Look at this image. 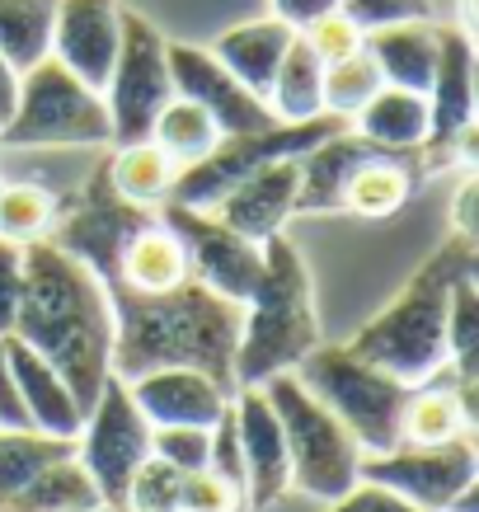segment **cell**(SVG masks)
I'll use <instances>...</instances> for the list:
<instances>
[{
	"mask_svg": "<svg viewBox=\"0 0 479 512\" xmlns=\"http://www.w3.org/2000/svg\"><path fill=\"white\" fill-rule=\"evenodd\" d=\"M207 470L221 475L226 484H235L245 494V451H240V433H235V414L226 404V414L212 423V447H207Z\"/></svg>",
	"mask_w": 479,
	"mask_h": 512,
	"instance_id": "f35d334b",
	"label": "cell"
},
{
	"mask_svg": "<svg viewBox=\"0 0 479 512\" xmlns=\"http://www.w3.org/2000/svg\"><path fill=\"white\" fill-rule=\"evenodd\" d=\"M146 456H151V423L137 409L123 376H109L76 437V461L94 480L104 508H123L127 484H132V475H137Z\"/></svg>",
	"mask_w": 479,
	"mask_h": 512,
	"instance_id": "30bf717a",
	"label": "cell"
},
{
	"mask_svg": "<svg viewBox=\"0 0 479 512\" xmlns=\"http://www.w3.org/2000/svg\"><path fill=\"white\" fill-rule=\"evenodd\" d=\"M179 494H184V470H174L160 456H146L127 484V512H179Z\"/></svg>",
	"mask_w": 479,
	"mask_h": 512,
	"instance_id": "836d02e7",
	"label": "cell"
},
{
	"mask_svg": "<svg viewBox=\"0 0 479 512\" xmlns=\"http://www.w3.org/2000/svg\"><path fill=\"white\" fill-rule=\"evenodd\" d=\"M301 33V43L320 57L325 66H334V62H343V57H353L357 47H362V29H357L348 15H320V19H310L306 29H296Z\"/></svg>",
	"mask_w": 479,
	"mask_h": 512,
	"instance_id": "d590c367",
	"label": "cell"
},
{
	"mask_svg": "<svg viewBox=\"0 0 479 512\" xmlns=\"http://www.w3.org/2000/svg\"><path fill=\"white\" fill-rule=\"evenodd\" d=\"M475 198H479V179L475 174H465L461 193H456V235H465V240H475Z\"/></svg>",
	"mask_w": 479,
	"mask_h": 512,
	"instance_id": "ee69618b",
	"label": "cell"
},
{
	"mask_svg": "<svg viewBox=\"0 0 479 512\" xmlns=\"http://www.w3.org/2000/svg\"><path fill=\"white\" fill-rule=\"evenodd\" d=\"M5 362H10V381H15V395L24 404V414L38 433L52 437H80L85 428V409L76 404L71 386L62 381V372L38 357L29 343H19L15 334H5Z\"/></svg>",
	"mask_w": 479,
	"mask_h": 512,
	"instance_id": "d6986e66",
	"label": "cell"
},
{
	"mask_svg": "<svg viewBox=\"0 0 479 512\" xmlns=\"http://www.w3.org/2000/svg\"><path fill=\"white\" fill-rule=\"evenodd\" d=\"M292 376L353 433L362 456H381V451L400 447L409 386H400L395 376L362 362L343 343H315L292 367Z\"/></svg>",
	"mask_w": 479,
	"mask_h": 512,
	"instance_id": "5b68a950",
	"label": "cell"
},
{
	"mask_svg": "<svg viewBox=\"0 0 479 512\" xmlns=\"http://www.w3.org/2000/svg\"><path fill=\"white\" fill-rule=\"evenodd\" d=\"M259 390L268 395V404H273V414L282 423L296 489L320 498V503H334V498L348 494L357 484V466H362V447L353 442V433L292 372L268 376Z\"/></svg>",
	"mask_w": 479,
	"mask_h": 512,
	"instance_id": "8992f818",
	"label": "cell"
},
{
	"mask_svg": "<svg viewBox=\"0 0 479 512\" xmlns=\"http://www.w3.org/2000/svg\"><path fill=\"white\" fill-rule=\"evenodd\" d=\"M165 62H170V80L179 99H193L198 109L212 113V123L221 127V137H245V132H263L273 127V109L268 99L245 90L226 66L193 43H165Z\"/></svg>",
	"mask_w": 479,
	"mask_h": 512,
	"instance_id": "4fadbf2b",
	"label": "cell"
},
{
	"mask_svg": "<svg viewBox=\"0 0 479 512\" xmlns=\"http://www.w3.org/2000/svg\"><path fill=\"white\" fill-rule=\"evenodd\" d=\"M353 132L381 151H423L428 146V94L381 85L353 118Z\"/></svg>",
	"mask_w": 479,
	"mask_h": 512,
	"instance_id": "603a6c76",
	"label": "cell"
},
{
	"mask_svg": "<svg viewBox=\"0 0 479 512\" xmlns=\"http://www.w3.org/2000/svg\"><path fill=\"white\" fill-rule=\"evenodd\" d=\"M123 43V5L118 0H57L52 24V62L104 94Z\"/></svg>",
	"mask_w": 479,
	"mask_h": 512,
	"instance_id": "9a60e30c",
	"label": "cell"
},
{
	"mask_svg": "<svg viewBox=\"0 0 479 512\" xmlns=\"http://www.w3.org/2000/svg\"><path fill=\"white\" fill-rule=\"evenodd\" d=\"M329 512H423V508H414L409 498L390 494V489H381V484L357 480L348 494L329 503Z\"/></svg>",
	"mask_w": 479,
	"mask_h": 512,
	"instance_id": "60d3db41",
	"label": "cell"
},
{
	"mask_svg": "<svg viewBox=\"0 0 479 512\" xmlns=\"http://www.w3.org/2000/svg\"><path fill=\"white\" fill-rule=\"evenodd\" d=\"M381 85H386V80H381L376 62L367 57V47H357L353 57H343V62L325 66V113H334V118H348V123H353L357 113H362V104H367Z\"/></svg>",
	"mask_w": 479,
	"mask_h": 512,
	"instance_id": "1f68e13d",
	"label": "cell"
},
{
	"mask_svg": "<svg viewBox=\"0 0 479 512\" xmlns=\"http://www.w3.org/2000/svg\"><path fill=\"white\" fill-rule=\"evenodd\" d=\"M348 118H334V113H320V118H306V123H273L263 132H245V137H221L217 151L198 165L174 174V188L165 202H179V207H198V212H212L226 193H231L240 179L259 174L263 165H278V160H296L306 156L310 146L348 132Z\"/></svg>",
	"mask_w": 479,
	"mask_h": 512,
	"instance_id": "ba28073f",
	"label": "cell"
},
{
	"mask_svg": "<svg viewBox=\"0 0 479 512\" xmlns=\"http://www.w3.org/2000/svg\"><path fill=\"white\" fill-rule=\"evenodd\" d=\"M94 508H104V498H99V489H94V480L85 475L76 456L47 466L15 498L0 503V512H94Z\"/></svg>",
	"mask_w": 479,
	"mask_h": 512,
	"instance_id": "4316f807",
	"label": "cell"
},
{
	"mask_svg": "<svg viewBox=\"0 0 479 512\" xmlns=\"http://www.w3.org/2000/svg\"><path fill=\"white\" fill-rule=\"evenodd\" d=\"M127 390L151 428H212L231 404V395L198 367H155L127 381Z\"/></svg>",
	"mask_w": 479,
	"mask_h": 512,
	"instance_id": "e0dca14e",
	"label": "cell"
},
{
	"mask_svg": "<svg viewBox=\"0 0 479 512\" xmlns=\"http://www.w3.org/2000/svg\"><path fill=\"white\" fill-rule=\"evenodd\" d=\"M62 217L57 193L43 184H0V240L10 245H33L47 240V231Z\"/></svg>",
	"mask_w": 479,
	"mask_h": 512,
	"instance_id": "4dcf8cb0",
	"label": "cell"
},
{
	"mask_svg": "<svg viewBox=\"0 0 479 512\" xmlns=\"http://www.w3.org/2000/svg\"><path fill=\"white\" fill-rule=\"evenodd\" d=\"M423 179H428L423 151H376V156H371L367 165H357L353 179L343 184L339 212H353V217H367V221H386L414 198Z\"/></svg>",
	"mask_w": 479,
	"mask_h": 512,
	"instance_id": "ffe728a7",
	"label": "cell"
},
{
	"mask_svg": "<svg viewBox=\"0 0 479 512\" xmlns=\"http://www.w3.org/2000/svg\"><path fill=\"white\" fill-rule=\"evenodd\" d=\"M339 15H348L362 33H376L390 24H428L437 10L433 0H339Z\"/></svg>",
	"mask_w": 479,
	"mask_h": 512,
	"instance_id": "e575fe53",
	"label": "cell"
},
{
	"mask_svg": "<svg viewBox=\"0 0 479 512\" xmlns=\"http://www.w3.org/2000/svg\"><path fill=\"white\" fill-rule=\"evenodd\" d=\"M76 456V437H52L38 428H0V503L15 498L33 475Z\"/></svg>",
	"mask_w": 479,
	"mask_h": 512,
	"instance_id": "f1b7e54d",
	"label": "cell"
},
{
	"mask_svg": "<svg viewBox=\"0 0 479 512\" xmlns=\"http://www.w3.org/2000/svg\"><path fill=\"white\" fill-rule=\"evenodd\" d=\"M94 512H127V508H94Z\"/></svg>",
	"mask_w": 479,
	"mask_h": 512,
	"instance_id": "7dc6e473",
	"label": "cell"
},
{
	"mask_svg": "<svg viewBox=\"0 0 479 512\" xmlns=\"http://www.w3.org/2000/svg\"><path fill=\"white\" fill-rule=\"evenodd\" d=\"M475 353H479V292L475 273L451 287L447 301V367H456V381H475Z\"/></svg>",
	"mask_w": 479,
	"mask_h": 512,
	"instance_id": "d6a6232c",
	"label": "cell"
},
{
	"mask_svg": "<svg viewBox=\"0 0 479 512\" xmlns=\"http://www.w3.org/2000/svg\"><path fill=\"white\" fill-rule=\"evenodd\" d=\"M10 334L47 357L90 414L113 376V311L99 278L57 240L24 245V296Z\"/></svg>",
	"mask_w": 479,
	"mask_h": 512,
	"instance_id": "6da1fadb",
	"label": "cell"
},
{
	"mask_svg": "<svg viewBox=\"0 0 479 512\" xmlns=\"http://www.w3.org/2000/svg\"><path fill=\"white\" fill-rule=\"evenodd\" d=\"M0 146H113V123L104 94L76 80L62 62H38L19 76V99L10 123L0 127Z\"/></svg>",
	"mask_w": 479,
	"mask_h": 512,
	"instance_id": "52a82bcc",
	"label": "cell"
},
{
	"mask_svg": "<svg viewBox=\"0 0 479 512\" xmlns=\"http://www.w3.org/2000/svg\"><path fill=\"white\" fill-rule=\"evenodd\" d=\"M0 428H33L24 404L15 395V381H10V362H5V334H0Z\"/></svg>",
	"mask_w": 479,
	"mask_h": 512,
	"instance_id": "7bdbcfd3",
	"label": "cell"
},
{
	"mask_svg": "<svg viewBox=\"0 0 479 512\" xmlns=\"http://www.w3.org/2000/svg\"><path fill=\"white\" fill-rule=\"evenodd\" d=\"M113 311V376L137 381L155 367H198L235 395V343L245 306L188 278L174 292L104 287Z\"/></svg>",
	"mask_w": 479,
	"mask_h": 512,
	"instance_id": "7a4b0ae2",
	"label": "cell"
},
{
	"mask_svg": "<svg viewBox=\"0 0 479 512\" xmlns=\"http://www.w3.org/2000/svg\"><path fill=\"white\" fill-rule=\"evenodd\" d=\"M104 174H109V188L123 202L160 207V202L170 198L179 165H174L155 141H132V146H118V151H113V160L104 165Z\"/></svg>",
	"mask_w": 479,
	"mask_h": 512,
	"instance_id": "484cf974",
	"label": "cell"
},
{
	"mask_svg": "<svg viewBox=\"0 0 479 512\" xmlns=\"http://www.w3.org/2000/svg\"><path fill=\"white\" fill-rule=\"evenodd\" d=\"M456 29L465 33V38H475V0H461V24Z\"/></svg>",
	"mask_w": 479,
	"mask_h": 512,
	"instance_id": "bcb514c9",
	"label": "cell"
},
{
	"mask_svg": "<svg viewBox=\"0 0 479 512\" xmlns=\"http://www.w3.org/2000/svg\"><path fill=\"white\" fill-rule=\"evenodd\" d=\"M475 428V414L456 386H418L409 390L404 404V423H400V442L404 447H437L451 442Z\"/></svg>",
	"mask_w": 479,
	"mask_h": 512,
	"instance_id": "d4e9b609",
	"label": "cell"
},
{
	"mask_svg": "<svg viewBox=\"0 0 479 512\" xmlns=\"http://www.w3.org/2000/svg\"><path fill=\"white\" fill-rule=\"evenodd\" d=\"M475 123V38H465L456 24H437V66L428 85V174L447 165L451 141Z\"/></svg>",
	"mask_w": 479,
	"mask_h": 512,
	"instance_id": "5bb4252c",
	"label": "cell"
},
{
	"mask_svg": "<svg viewBox=\"0 0 479 512\" xmlns=\"http://www.w3.org/2000/svg\"><path fill=\"white\" fill-rule=\"evenodd\" d=\"M231 414L235 433H240V451H245V503L249 508H273L292 489V461H287L278 414H273V404L259 386L235 390Z\"/></svg>",
	"mask_w": 479,
	"mask_h": 512,
	"instance_id": "2e32d148",
	"label": "cell"
},
{
	"mask_svg": "<svg viewBox=\"0 0 479 512\" xmlns=\"http://www.w3.org/2000/svg\"><path fill=\"white\" fill-rule=\"evenodd\" d=\"M19 296H24V245L0 240V334L15 329Z\"/></svg>",
	"mask_w": 479,
	"mask_h": 512,
	"instance_id": "ab89813d",
	"label": "cell"
},
{
	"mask_svg": "<svg viewBox=\"0 0 479 512\" xmlns=\"http://www.w3.org/2000/svg\"><path fill=\"white\" fill-rule=\"evenodd\" d=\"M296 188H301V170L296 160H278L263 165L259 174H249L212 207V217L226 221L235 235H245L254 245H263L268 235L282 231V221L296 212Z\"/></svg>",
	"mask_w": 479,
	"mask_h": 512,
	"instance_id": "ac0fdd59",
	"label": "cell"
},
{
	"mask_svg": "<svg viewBox=\"0 0 479 512\" xmlns=\"http://www.w3.org/2000/svg\"><path fill=\"white\" fill-rule=\"evenodd\" d=\"M268 5H273V19L292 24V29H306L310 19L339 10V0H268Z\"/></svg>",
	"mask_w": 479,
	"mask_h": 512,
	"instance_id": "b9f144b4",
	"label": "cell"
},
{
	"mask_svg": "<svg viewBox=\"0 0 479 512\" xmlns=\"http://www.w3.org/2000/svg\"><path fill=\"white\" fill-rule=\"evenodd\" d=\"M357 480H371L390 494L409 498L423 512H447L451 498L479 480V456L470 433L437 442V447H395L381 456H362Z\"/></svg>",
	"mask_w": 479,
	"mask_h": 512,
	"instance_id": "7c38bea8",
	"label": "cell"
},
{
	"mask_svg": "<svg viewBox=\"0 0 479 512\" xmlns=\"http://www.w3.org/2000/svg\"><path fill=\"white\" fill-rule=\"evenodd\" d=\"M268 109L278 123H306L325 113V62L301 43V33L292 38L278 76L268 85Z\"/></svg>",
	"mask_w": 479,
	"mask_h": 512,
	"instance_id": "cb8c5ba5",
	"label": "cell"
},
{
	"mask_svg": "<svg viewBox=\"0 0 479 512\" xmlns=\"http://www.w3.org/2000/svg\"><path fill=\"white\" fill-rule=\"evenodd\" d=\"M245 508V494L226 484L212 470H193L184 475V494H179V512H240Z\"/></svg>",
	"mask_w": 479,
	"mask_h": 512,
	"instance_id": "74e56055",
	"label": "cell"
},
{
	"mask_svg": "<svg viewBox=\"0 0 479 512\" xmlns=\"http://www.w3.org/2000/svg\"><path fill=\"white\" fill-rule=\"evenodd\" d=\"M292 38H296L292 24H282V19L268 15V19H249V24L226 29L217 38V47H207V52H212L245 90L268 99V85L278 76V66H282V57H287Z\"/></svg>",
	"mask_w": 479,
	"mask_h": 512,
	"instance_id": "44dd1931",
	"label": "cell"
},
{
	"mask_svg": "<svg viewBox=\"0 0 479 512\" xmlns=\"http://www.w3.org/2000/svg\"><path fill=\"white\" fill-rule=\"evenodd\" d=\"M362 47H367V57L376 62L386 85L428 94L433 66H437V19H428V24H390V29L362 33Z\"/></svg>",
	"mask_w": 479,
	"mask_h": 512,
	"instance_id": "7402d4cb",
	"label": "cell"
},
{
	"mask_svg": "<svg viewBox=\"0 0 479 512\" xmlns=\"http://www.w3.org/2000/svg\"><path fill=\"white\" fill-rule=\"evenodd\" d=\"M155 217L165 221L179 245L188 254V273L207 287V292L226 296L235 306H245L249 296L259 292L263 278V245L235 235L226 221H217L212 212H198V207H179V202H160Z\"/></svg>",
	"mask_w": 479,
	"mask_h": 512,
	"instance_id": "8fae6325",
	"label": "cell"
},
{
	"mask_svg": "<svg viewBox=\"0 0 479 512\" xmlns=\"http://www.w3.org/2000/svg\"><path fill=\"white\" fill-rule=\"evenodd\" d=\"M207 447H212V428H151V456L170 461L174 470H207Z\"/></svg>",
	"mask_w": 479,
	"mask_h": 512,
	"instance_id": "8d00e7d4",
	"label": "cell"
},
{
	"mask_svg": "<svg viewBox=\"0 0 479 512\" xmlns=\"http://www.w3.org/2000/svg\"><path fill=\"white\" fill-rule=\"evenodd\" d=\"M174 99L170 62H165V33L137 10H123V43L118 62L104 85V109L113 123V146L151 141V127L160 109Z\"/></svg>",
	"mask_w": 479,
	"mask_h": 512,
	"instance_id": "9c48e42d",
	"label": "cell"
},
{
	"mask_svg": "<svg viewBox=\"0 0 479 512\" xmlns=\"http://www.w3.org/2000/svg\"><path fill=\"white\" fill-rule=\"evenodd\" d=\"M470 273H475V240L451 235L437 254H428V264L409 278V287L376 320H367V329H357L353 343H343V348L371 367H381L409 390L433 386L447 367L451 287Z\"/></svg>",
	"mask_w": 479,
	"mask_h": 512,
	"instance_id": "3957f363",
	"label": "cell"
},
{
	"mask_svg": "<svg viewBox=\"0 0 479 512\" xmlns=\"http://www.w3.org/2000/svg\"><path fill=\"white\" fill-rule=\"evenodd\" d=\"M57 0H0V57L19 76L52 57Z\"/></svg>",
	"mask_w": 479,
	"mask_h": 512,
	"instance_id": "83f0119b",
	"label": "cell"
},
{
	"mask_svg": "<svg viewBox=\"0 0 479 512\" xmlns=\"http://www.w3.org/2000/svg\"><path fill=\"white\" fill-rule=\"evenodd\" d=\"M15 99H19V71L5 57H0V127L10 123V113H15Z\"/></svg>",
	"mask_w": 479,
	"mask_h": 512,
	"instance_id": "f6af8a7d",
	"label": "cell"
},
{
	"mask_svg": "<svg viewBox=\"0 0 479 512\" xmlns=\"http://www.w3.org/2000/svg\"><path fill=\"white\" fill-rule=\"evenodd\" d=\"M320 320H315V287L301 249L287 235L263 240V278L259 292L245 301L240 343H235V386H263L268 376L292 372L315 348Z\"/></svg>",
	"mask_w": 479,
	"mask_h": 512,
	"instance_id": "277c9868",
	"label": "cell"
},
{
	"mask_svg": "<svg viewBox=\"0 0 479 512\" xmlns=\"http://www.w3.org/2000/svg\"><path fill=\"white\" fill-rule=\"evenodd\" d=\"M151 141L179 165V170H188V165H198V160H207L217 151L221 127L212 123V113L198 109L193 99H179V94H174L170 104L160 109V118H155Z\"/></svg>",
	"mask_w": 479,
	"mask_h": 512,
	"instance_id": "f546056e",
	"label": "cell"
}]
</instances>
